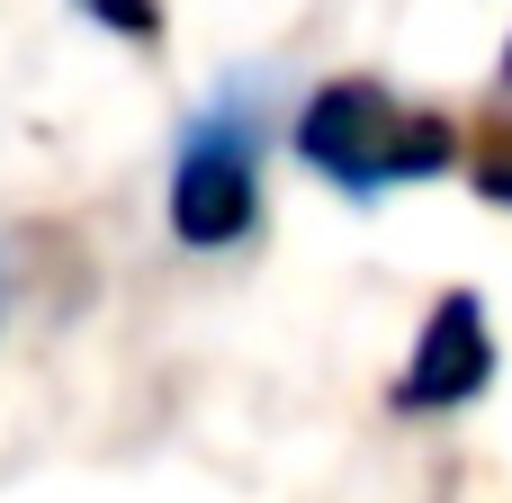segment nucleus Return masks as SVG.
<instances>
[{
  "label": "nucleus",
  "mask_w": 512,
  "mask_h": 503,
  "mask_svg": "<svg viewBox=\"0 0 512 503\" xmlns=\"http://www.w3.org/2000/svg\"><path fill=\"white\" fill-rule=\"evenodd\" d=\"M99 27H117V36H135V45H153L162 36V0H81Z\"/></svg>",
  "instance_id": "5"
},
{
  "label": "nucleus",
  "mask_w": 512,
  "mask_h": 503,
  "mask_svg": "<svg viewBox=\"0 0 512 503\" xmlns=\"http://www.w3.org/2000/svg\"><path fill=\"white\" fill-rule=\"evenodd\" d=\"M468 126H450L441 108L369 81V72H333L306 108H297V162L315 180H333L342 198H387L405 180H441L459 171Z\"/></svg>",
  "instance_id": "1"
},
{
  "label": "nucleus",
  "mask_w": 512,
  "mask_h": 503,
  "mask_svg": "<svg viewBox=\"0 0 512 503\" xmlns=\"http://www.w3.org/2000/svg\"><path fill=\"white\" fill-rule=\"evenodd\" d=\"M504 81H512V45H504Z\"/></svg>",
  "instance_id": "6"
},
{
  "label": "nucleus",
  "mask_w": 512,
  "mask_h": 503,
  "mask_svg": "<svg viewBox=\"0 0 512 503\" xmlns=\"http://www.w3.org/2000/svg\"><path fill=\"white\" fill-rule=\"evenodd\" d=\"M486 378H495V333H486V306H477L468 288H450V297L423 315L414 351H405L396 414H450V405H477V396H486Z\"/></svg>",
  "instance_id": "3"
},
{
  "label": "nucleus",
  "mask_w": 512,
  "mask_h": 503,
  "mask_svg": "<svg viewBox=\"0 0 512 503\" xmlns=\"http://www.w3.org/2000/svg\"><path fill=\"white\" fill-rule=\"evenodd\" d=\"M459 171L477 180V198L512 207V108H504V117H486V126H468V153H459Z\"/></svg>",
  "instance_id": "4"
},
{
  "label": "nucleus",
  "mask_w": 512,
  "mask_h": 503,
  "mask_svg": "<svg viewBox=\"0 0 512 503\" xmlns=\"http://www.w3.org/2000/svg\"><path fill=\"white\" fill-rule=\"evenodd\" d=\"M261 225V108L252 99H216L189 117L180 153H171V234L189 252H234Z\"/></svg>",
  "instance_id": "2"
}]
</instances>
